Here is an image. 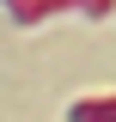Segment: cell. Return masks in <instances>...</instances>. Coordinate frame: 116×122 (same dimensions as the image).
<instances>
[{"label":"cell","instance_id":"cell-1","mask_svg":"<svg viewBox=\"0 0 116 122\" xmlns=\"http://www.w3.org/2000/svg\"><path fill=\"white\" fill-rule=\"evenodd\" d=\"M67 122H116V92H92V98H73Z\"/></svg>","mask_w":116,"mask_h":122},{"label":"cell","instance_id":"cell-2","mask_svg":"<svg viewBox=\"0 0 116 122\" xmlns=\"http://www.w3.org/2000/svg\"><path fill=\"white\" fill-rule=\"evenodd\" d=\"M6 12H12V25H43L49 12H61V0H0Z\"/></svg>","mask_w":116,"mask_h":122},{"label":"cell","instance_id":"cell-3","mask_svg":"<svg viewBox=\"0 0 116 122\" xmlns=\"http://www.w3.org/2000/svg\"><path fill=\"white\" fill-rule=\"evenodd\" d=\"M61 6H79L86 18H110V6H116V0H61Z\"/></svg>","mask_w":116,"mask_h":122}]
</instances>
